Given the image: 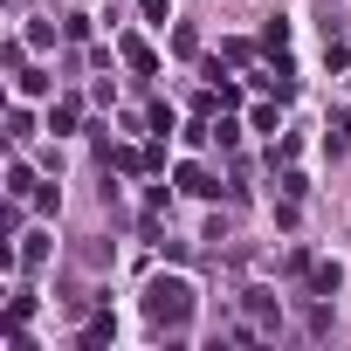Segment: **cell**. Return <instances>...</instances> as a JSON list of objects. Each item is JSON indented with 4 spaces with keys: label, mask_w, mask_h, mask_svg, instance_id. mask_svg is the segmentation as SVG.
Returning a JSON list of instances; mask_svg holds the SVG:
<instances>
[{
    "label": "cell",
    "mask_w": 351,
    "mask_h": 351,
    "mask_svg": "<svg viewBox=\"0 0 351 351\" xmlns=\"http://www.w3.org/2000/svg\"><path fill=\"white\" fill-rule=\"evenodd\" d=\"M138 310H145V324H152V330L180 337V330L193 324L200 296H193V282H186V276H152V282H145V303H138Z\"/></svg>",
    "instance_id": "obj_1"
},
{
    "label": "cell",
    "mask_w": 351,
    "mask_h": 351,
    "mask_svg": "<svg viewBox=\"0 0 351 351\" xmlns=\"http://www.w3.org/2000/svg\"><path fill=\"white\" fill-rule=\"evenodd\" d=\"M289 269H296V276H303L317 296H337V282H344V269H337V262H310V255H289Z\"/></svg>",
    "instance_id": "obj_2"
},
{
    "label": "cell",
    "mask_w": 351,
    "mask_h": 351,
    "mask_svg": "<svg viewBox=\"0 0 351 351\" xmlns=\"http://www.w3.org/2000/svg\"><path fill=\"white\" fill-rule=\"evenodd\" d=\"M172 180H180V193H193V200H214V193H221V180H214L207 165H180Z\"/></svg>",
    "instance_id": "obj_3"
},
{
    "label": "cell",
    "mask_w": 351,
    "mask_h": 351,
    "mask_svg": "<svg viewBox=\"0 0 351 351\" xmlns=\"http://www.w3.org/2000/svg\"><path fill=\"white\" fill-rule=\"evenodd\" d=\"M248 317H255V330H262V337H269V330L282 324V317H276V296H269V289H248Z\"/></svg>",
    "instance_id": "obj_4"
},
{
    "label": "cell",
    "mask_w": 351,
    "mask_h": 351,
    "mask_svg": "<svg viewBox=\"0 0 351 351\" xmlns=\"http://www.w3.org/2000/svg\"><path fill=\"white\" fill-rule=\"evenodd\" d=\"M42 186H35V172H28V158H14L8 165V200H35Z\"/></svg>",
    "instance_id": "obj_5"
},
{
    "label": "cell",
    "mask_w": 351,
    "mask_h": 351,
    "mask_svg": "<svg viewBox=\"0 0 351 351\" xmlns=\"http://www.w3.org/2000/svg\"><path fill=\"white\" fill-rule=\"evenodd\" d=\"M124 62H131L138 76H152V69H158V56H152V49H145L138 35H124Z\"/></svg>",
    "instance_id": "obj_6"
},
{
    "label": "cell",
    "mask_w": 351,
    "mask_h": 351,
    "mask_svg": "<svg viewBox=\"0 0 351 351\" xmlns=\"http://www.w3.org/2000/svg\"><path fill=\"white\" fill-rule=\"evenodd\" d=\"M76 117H83V104H76V97H62V104L49 110V131L62 138V131H76Z\"/></svg>",
    "instance_id": "obj_7"
},
{
    "label": "cell",
    "mask_w": 351,
    "mask_h": 351,
    "mask_svg": "<svg viewBox=\"0 0 351 351\" xmlns=\"http://www.w3.org/2000/svg\"><path fill=\"white\" fill-rule=\"evenodd\" d=\"M344 62H351V35H324V69L337 76Z\"/></svg>",
    "instance_id": "obj_8"
},
{
    "label": "cell",
    "mask_w": 351,
    "mask_h": 351,
    "mask_svg": "<svg viewBox=\"0 0 351 351\" xmlns=\"http://www.w3.org/2000/svg\"><path fill=\"white\" fill-rule=\"evenodd\" d=\"M14 262H21V269H42V262H49V241H42V234H28V241L14 248Z\"/></svg>",
    "instance_id": "obj_9"
},
{
    "label": "cell",
    "mask_w": 351,
    "mask_h": 351,
    "mask_svg": "<svg viewBox=\"0 0 351 351\" xmlns=\"http://www.w3.org/2000/svg\"><path fill=\"white\" fill-rule=\"evenodd\" d=\"M28 131H35V117H28V110H21V104H14V110H8V138H14V145H21V138H28Z\"/></svg>",
    "instance_id": "obj_10"
},
{
    "label": "cell",
    "mask_w": 351,
    "mask_h": 351,
    "mask_svg": "<svg viewBox=\"0 0 351 351\" xmlns=\"http://www.w3.org/2000/svg\"><path fill=\"white\" fill-rule=\"evenodd\" d=\"M14 83H21V97H42V90H49V76H42V69H21Z\"/></svg>",
    "instance_id": "obj_11"
},
{
    "label": "cell",
    "mask_w": 351,
    "mask_h": 351,
    "mask_svg": "<svg viewBox=\"0 0 351 351\" xmlns=\"http://www.w3.org/2000/svg\"><path fill=\"white\" fill-rule=\"evenodd\" d=\"M110 337H117V324H110V317H97V324L83 330V344H110Z\"/></svg>",
    "instance_id": "obj_12"
},
{
    "label": "cell",
    "mask_w": 351,
    "mask_h": 351,
    "mask_svg": "<svg viewBox=\"0 0 351 351\" xmlns=\"http://www.w3.org/2000/svg\"><path fill=\"white\" fill-rule=\"evenodd\" d=\"M145 21H152V28H165V21H172V14H165V0H145Z\"/></svg>",
    "instance_id": "obj_13"
},
{
    "label": "cell",
    "mask_w": 351,
    "mask_h": 351,
    "mask_svg": "<svg viewBox=\"0 0 351 351\" xmlns=\"http://www.w3.org/2000/svg\"><path fill=\"white\" fill-rule=\"evenodd\" d=\"M330 131H337V145H351V110H337V117H330Z\"/></svg>",
    "instance_id": "obj_14"
}]
</instances>
